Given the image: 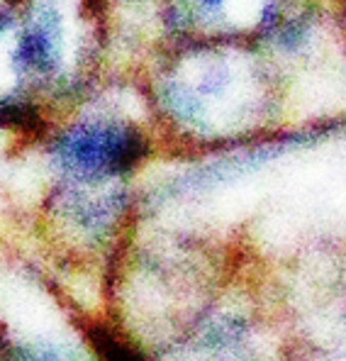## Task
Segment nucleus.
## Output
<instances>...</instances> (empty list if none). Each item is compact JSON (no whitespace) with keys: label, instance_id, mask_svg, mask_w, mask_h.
Wrapping results in <instances>:
<instances>
[{"label":"nucleus","instance_id":"f257e3e1","mask_svg":"<svg viewBox=\"0 0 346 361\" xmlns=\"http://www.w3.org/2000/svg\"><path fill=\"white\" fill-rule=\"evenodd\" d=\"M108 54L105 0H18L0 20V122L37 125L44 100L83 90Z\"/></svg>","mask_w":346,"mask_h":361},{"label":"nucleus","instance_id":"f03ea898","mask_svg":"<svg viewBox=\"0 0 346 361\" xmlns=\"http://www.w3.org/2000/svg\"><path fill=\"white\" fill-rule=\"evenodd\" d=\"M152 98L168 120L200 130L225 105H259L278 78L252 42L200 39L161 49L149 59Z\"/></svg>","mask_w":346,"mask_h":361},{"label":"nucleus","instance_id":"7ed1b4c3","mask_svg":"<svg viewBox=\"0 0 346 361\" xmlns=\"http://www.w3.org/2000/svg\"><path fill=\"white\" fill-rule=\"evenodd\" d=\"M152 142L137 122L120 115H83L49 142L61 180L83 185L120 183L149 159Z\"/></svg>","mask_w":346,"mask_h":361},{"label":"nucleus","instance_id":"20e7f679","mask_svg":"<svg viewBox=\"0 0 346 361\" xmlns=\"http://www.w3.org/2000/svg\"><path fill=\"white\" fill-rule=\"evenodd\" d=\"M285 0H159L163 49L183 42H252Z\"/></svg>","mask_w":346,"mask_h":361},{"label":"nucleus","instance_id":"39448f33","mask_svg":"<svg viewBox=\"0 0 346 361\" xmlns=\"http://www.w3.org/2000/svg\"><path fill=\"white\" fill-rule=\"evenodd\" d=\"M95 344H98V349L105 361H142L137 354H132L127 347H122L117 339L108 337V334H103V332L95 334Z\"/></svg>","mask_w":346,"mask_h":361},{"label":"nucleus","instance_id":"423d86ee","mask_svg":"<svg viewBox=\"0 0 346 361\" xmlns=\"http://www.w3.org/2000/svg\"><path fill=\"white\" fill-rule=\"evenodd\" d=\"M20 361H61V359L54 357L51 352H27Z\"/></svg>","mask_w":346,"mask_h":361},{"label":"nucleus","instance_id":"0eeeda50","mask_svg":"<svg viewBox=\"0 0 346 361\" xmlns=\"http://www.w3.org/2000/svg\"><path fill=\"white\" fill-rule=\"evenodd\" d=\"M15 3H18V0H0V20H3L5 15H8L10 10L15 8Z\"/></svg>","mask_w":346,"mask_h":361},{"label":"nucleus","instance_id":"6e6552de","mask_svg":"<svg viewBox=\"0 0 346 361\" xmlns=\"http://www.w3.org/2000/svg\"><path fill=\"white\" fill-rule=\"evenodd\" d=\"M105 3H135V0H105Z\"/></svg>","mask_w":346,"mask_h":361}]
</instances>
